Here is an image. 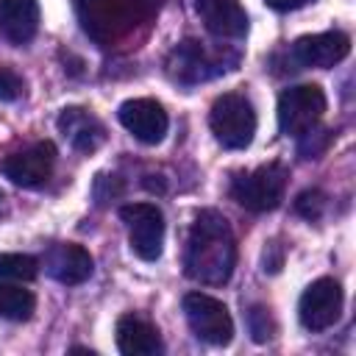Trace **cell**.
Instances as JSON below:
<instances>
[{
	"label": "cell",
	"instance_id": "1",
	"mask_svg": "<svg viewBox=\"0 0 356 356\" xmlns=\"http://www.w3.org/2000/svg\"><path fill=\"white\" fill-rule=\"evenodd\" d=\"M234 264H236V239L228 220L214 209L200 211L186 239V253H184L186 275L192 281L220 286L231 278Z\"/></svg>",
	"mask_w": 356,
	"mask_h": 356
},
{
	"label": "cell",
	"instance_id": "2",
	"mask_svg": "<svg viewBox=\"0 0 356 356\" xmlns=\"http://www.w3.org/2000/svg\"><path fill=\"white\" fill-rule=\"evenodd\" d=\"M209 128L214 139L225 150H242L253 142L256 134V111L245 95L225 92L211 103L209 111Z\"/></svg>",
	"mask_w": 356,
	"mask_h": 356
},
{
	"label": "cell",
	"instance_id": "3",
	"mask_svg": "<svg viewBox=\"0 0 356 356\" xmlns=\"http://www.w3.org/2000/svg\"><path fill=\"white\" fill-rule=\"evenodd\" d=\"M286 178L289 175H286L284 164H275V161L273 164H261L253 172H245V175L234 178L231 195L248 211H273L284 200Z\"/></svg>",
	"mask_w": 356,
	"mask_h": 356
},
{
	"label": "cell",
	"instance_id": "4",
	"mask_svg": "<svg viewBox=\"0 0 356 356\" xmlns=\"http://www.w3.org/2000/svg\"><path fill=\"white\" fill-rule=\"evenodd\" d=\"M325 92L317 83L289 86L278 97V128L286 136H300L306 128L317 125L325 114Z\"/></svg>",
	"mask_w": 356,
	"mask_h": 356
},
{
	"label": "cell",
	"instance_id": "5",
	"mask_svg": "<svg viewBox=\"0 0 356 356\" xmlns=\"http://www.w3.org/2000/svg\"><path fill=\"white\" fill-rule=\"evenodd\" d=\"M184 314L197 339L209 345H228L234 339V320L222 300L206 292H189L184 298Z\"/></svg>",
	"mask_w": 356,
	"mask_h": 356
},
{
	"label": "cell",
	"instance_id": "6",
	"mask_svg": "<svg viewBox=\"0 0 356 356\" xmlns=\"http://www.w3.org/2000/svg\"><path fill=\"white\" fill-rule=\"evenodd\" d=\"M122 222L128 225V242L131 250L145 259L156 261L164 248V214L153 203H128L120 209Z\"/></svg>",
	"mask_w": 356,
	"mask_h": 356
},
{
	"label": "cell",
	"instance_id": "7",
	"mask_svg": "<svg viewBox=\"0 0 356 356\" xmlns=\"http://www.w3.org/2000/svg\"><path fill=\"white\" fill-rule=\"evenodd\" d=\"M342 312V286L334 278L312 281L298 303V317L306 331H325L339 320Z\"/></svg>",
	"mask_w": 356,
	"mask_h": 356
},
{
	"label": "cell",
	"instance_id": "8",
	"mask_svg": "<svg viewBox=\"0 0 356 356\" xmlns=\"http://www.w3.org/2000/svg\"><path fill=\"white\" fill-rule=\"evenodd\" d=\"M53 167H56V145L47 142V139L44 142H33L31 147L6 156L3 164H0L3 175L11 184L25 186V189L47 184V178L53 175Z\"/></svg>",
	"mask_w": 356,
	"mask_h": 356
},
{
	"label": "cell",
	"instance_id": "9",
	"mask_svg": "<svg viewBox=\"0 0 356 356\" xmlns=\"http://www.w3.org/2000/svg\"><path fill=\"white\" fill-rule=\"evenodd\" d=\"M122 128L128 134H134V139L145 142V145H159L170 128V117L164 111V106L159 100L150 97H134L125 100L117 111Z\"/></svg>",
	"mask_w": 356,
	"mask_h": 356
},
{
	"label": "cell",
	"instance_id": "10",
	"mask_svg": "<svg viewBox=\"0 0 356 356\" xmlns=\"http://www.w3.org/2000/svg\"><path fill=\"white\" fill-rule=\"evenodd\" d=\"M348 53H350V36L342 31H323V33L300 36L292 44V58L300 67H317V70H328L339 64Z\"/></svg>",
	"mask_w": 356,
	"mask_h": 356
},
{
	"label": "cell",
	"instance_id": "11",
	"mask_svg": "<svg viewBox=\"0 0 356 356\" xmlns=\"http://www.w3.org/2000/svg\"><path fill=\"white\" fill-rule=\"evenodd\" d=\"M44 270L58 281V284H67V286H75V284H83L92 270H95V261L89 256L86 248L75 245V242H61V245H53L44 256Z\"/></svg>",
	"mask_w": 356,
	"mask_h": 356
},
{
	"label": "cell",
	"instance_id": "12",
	"mask_svg": "<svg viewBox=\"0 0 356 356\" xmlns=\"http://www.w3.org/2000/svg\"><path fill=\"white\" fill-rule=\"evenodd\" d=\"M197 17L217 39H242L248 33V14L239 0H197Z\"/></svg>",
	"mask_w": 356,
	"mask_h": 356
},
{
	"label": "cell",
	"instance_id": "13",
	"mask_svg": "<svg viewBox=\"0 0 356 356\" xmlns=\"http://www.w3.org/2000/svg\"><path fill=\"white\" fill-rule=\"evenodd\" d=\"M58 131L81 153H95L106 142L103 122L95 114H89L86 108H81V106H70V108H64L58 114Z\"/></svg>",
	"mask_w": 356,
	"mask_h": 356
},
{
	"label": "cell",
	"instance_id": "14",
	"mask_svg": "<svg viewBox=\"0 0 356 356\" xmlns=\"http://www.w3.org/2000/svg\"><path fill=\"white\" fill-rule=\"evenodd\" d=\"M39 31L36 0H0V33L11 44H28Z\"/></svg>",
	"mask_w": 356,
	"mask_h": 356
},
{
	"label": "cell",
	"instance_id": "15",
	"mask_svg": "<svg viewBox=\"0 0 356 356\" xmlns=\"http://www.w3.org/2000/svg\"><path fill=\"white\" fill-rule=\"evenodd\" d=\"M117 348L125 356H153L161 350V337L145 317L125 314L117 320Z\"/></svg>",
	"mask_w": 356,
	"mask_h": 356
},
{
	"label": "cell",
	"instance_id": "16",
	"mask_svg": "<svg viewBox=\"0 0 356 356\" xmlns=\"http://www.w3.org/2000/svg\"><path fill=\"white\" fill-rule=\"evenodd\" d=\"M170 72H172V78L184 81V83H197V81H206V78L217 75L220 67L211 64V58H209V53H206V47L200 42L186 39V42H181L172 50V56H170Z\"/></svg>",
	"mask_w": 356,
	"mask_h": 356
},
{
	"label": "cell",
	"instance_id": "17",
	"mask_svg": "<svg viewBox=\"0 0 356 356\" xmlns=\"http://www.w3.org/2000/svg\"><path fill=\"white\" fill-rule=\"evenodd\" d=\"M36 312V298L33 292L17 286V284H8L0 278V317L3 320H14V323H22V320H31Z\"/></svg>",
	"mask_w": 356,
	"mask_h": 356
},
{
	"label": "cell",
	"instance_id": "18",
	"mask_svg": "<svg viewBox=\"0 0 356 356\" xmlns=\"http://www.w3.org/2000/svg\"><path fill=\"white\" fill-rule=\"evenodd\" d=\"M39 261L28 253H0V278L3 281H33Z\"/></svg>",
	"mask_w": 356,
	"mask_h": 356
},
{
	"label": "cell",
	"instance_id": "19",
	"mask_svg": "<svg viewBox=\"0 0 356 356\" xmlns=\"http://www.w3.org/2000/svg\"><path fill=\"white\" fill-rule=\"evenodd\" d=\"M331 142H334L331 128H323V125L317 122V125L306 128V131L298 136V156H300V159H320V156L328 150Z\"/></svg>",
	"mask_w": 356,
	"mask_h": 356
},
{
	"label": "cell",
	"instance_id": "20",
	"mask_svg": "<svg viewBox=\"0 0 356 356\" xmlns=\"http://www.w3.org/2000/svg\"><path fill=\"white\" fill-rule=\"evenodd\" d=\"M295 211H298L303 220H309V222L320 220L323 211H325V195H323L320 189H303V192L295 197Z\"/></svg>",
	"mask_w": 356,
	"mask_h": 356
},
{
	"label": "cell",
	"instance_id": "21",
	"mask_svg": "<svg viewBox=\"0 0 356 356\" xmlns=\"http://www.w3.org/2000/svg\"><path fill=\"white\" fill-rule=\"evenodd\" d=\"M248 328H250V337H253L256 342H267V339H273V334H275V323H273L270 309H264V306H253V309L248 312Z\"/></svg>",
	"mask_w": 356,
	"mask_h": 356
},
{
	"label": "cell",
	"instance_id": "22",
	"mask_svg": "<svg viewBox=\"0 0 356 356\" xmlns=\"http://www.w3.org/2000/svg\"><path fill=\"white\" fill-rule=\"evenodd\" d=\"M22 95V78L11 67H0V100L11 103Z\"/></svg>",
	"mask_w": 356,
	"mask_h": 356
},
{
	"label": "cell",
	"instance_id": "23",
	"mask_svg": "<svg viewBox=\"0 0 356 356\" xmlns=\"http://www.w3.org/2000/svg\"><path fill=\"white\" fill-rule=\"evenodd\" d=\"M120 192H122V184H120L117 175H97L95 178V200L97 203H108Z\"/></svg>",
	"mask_w": 356,
	"mask_h": 356
},
{
	"label": "cell",
	"instance_id": "24",
	"mask_svg": "<svg viewBox=\"0 0 356 356\" xmlns=\"http://www.w3.org/2000/svg\"><path fill=\"white\" fill-rule=\"evenodd\" d=\"M281 264H284L281 245H278V242H270V245H267V250H264V270L278 273V270H281Z\"/></svg>",
	"mask_w": 356,
	"mask_h": 356
},
{
	"label": "cell",
	"instance_id": "25",
	"mask_svg": "<svg viewBox=\"0 0 356 356\" xmlns=\"http://www.w3.org/2000/svg\"><path fill=\"white\" fill-rule=\"evenodd\" d=\"M270 8H275V11H295V8H303V6H309V3H314V0H264Z\"/></svg>",
	"mask_w": 356,
	"mask_h": 356
},
{
	"label": "cell",
	"instance_id": "26",
	"mask_svg": "<svg viewBox=\"0 0 356 356\" xmlns=\"http://www.w3.org/2000/svg\"><path fill=\"white\" fill-rule=\"evenodd\" d=\"M0 200H3V192H0Z\"/></svg>",
	"mask_w": 356,
	"mask_h": 356
}]
</instances>
